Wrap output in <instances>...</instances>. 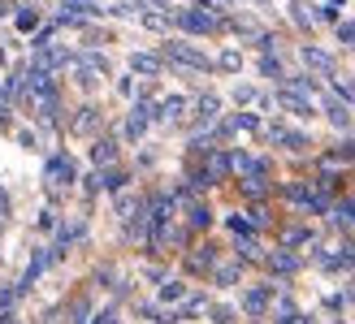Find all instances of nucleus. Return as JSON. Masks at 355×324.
<instances>
[{"label": "nucleus", "mask_w": 355, "mask_h": 324, "mask_svg": "<svg viewBox=\"0 0 355 324\" xmlns=\"http://www.w3.org/2000/svg\"><path fill=\"white\" fill-rule=\"evenodd\" d=\"M165 18L173 26L191 30V35H217V30L225 26V18H217V13H208V9H173V13H165Z\"/></svg>", "instance_id": "nucleus-1"}, {"label": "nucleus", "mask_w": 355, "mask_h": 324, "mask_svg": "<svg viewBox=\"0 0 355 324\" xmlns=\"http://www.w3.org/2000/svg\"><path fill=\"white\" fill-rule=\"evenodd\" d=\"M165 57H169V61H178V65H186V70H200V74L213 70L208 52H200L195 43H182V39H169V43H165Z\"/></svg>", "instance_id": "nucleus-2"}, {"label": "nucleus", "mask_w": 355, "mask_h": 324, "mask_svg": "<svg viewBox=\"0 0 355 324\" xmlns=\"http://www.w3.org/2000/svg\"><path fill=\"white\" fill-rule=\"evenodd\" d=\"M265 139H269V143H282V148H290V152L312 148V139H308V134H299V130H286V125H269V130H265Z\"/></svg>", "instance_id": "nucleus-3"}, {"label": "nucleus", "mask_w": 355, "mask_h": 324, "mask_svg": "<svg viewBox=\"0 0 355 324\" xmlns=\"http://www.w3.org/2000/svg\"><path fill=\"white\" fill-rule=\"evenodd\" d=\"M44 173H48V182H57V186H70L74 177H78V169H74L70 156H52V160L44 165Z\"/></svg>", "instance_id": "nucleus-4"}, {"label": "nucleus", "mask_w": 355, "mask_h": 324, "mask_svg": "<svg viewBox=\"0 0 355 324\" xmlns=\"http://www.w3.org/2000/svg\"><path fill=\"white\" fill-rule=\"evenodd\" d=\"M213 264H217V247H213V242H204V247H195L186 255V272H195V277L213 272Z\"/></svg>", "instance_id": "nucleus-5"}, {"label": "nucleus", "mask_w": 355, "mask_h": 324, "mask_svg": "<svg viewBox=\"0 0 355 324\" xmlns=\"http://www.w3.org/2000/svg\"><path fill=\"white\" fill-rule=\"evenodd\" d=\"M225 173H230V152H208V156H204V177H208V186L225 182Z\"/></svg>", "instance_id": "nucleus-6"}, {"label": "nucleus", "mask_w": 355, "mask_h": 324, "mask_svg": "<svg viewBox=\"0 0 355 324\" xmlns=\"http://www.w3.org/2000/svg\"><path fill=\"white\" fill-rule=\"evenodd\" d=\"M278 104L286 108V112H295V117H316V108H312V100L308 95H295V91H278Z\"/></svg>", "instance_id": "nucleus-7"}, {"label": "nucleus", "mask_w": 355, "mask_h": 324, "mask_svg": "<svg viewBox=\"0 0 355 324\" xmlns=\"http://www.w3.org/2000/svg\"><path fill=\"white\" fill-rule=\"evenodd\" d=\"M74 57L66 52V48H44V52L35 57V70H44V74H52V70H66Z\"/></svg>", "instance_id": "nucleus-8"}, {"label": "nucleus", "mask_w": 355, "mask_h": 324, "mask_svg": "<svg viewBox=\"0 0 355 324\" xmlns=\"http://www.w3.org/2000/svg\"><path fill=\"white\" fill-rule=\"evenodd\" d=\"M148 121H152V104H139L131 117H126V139L139 143V139H143V130H148Z\"/></svg>", "instance_id": "nucleus-9"}, {"label": "nucleus", "mask_w": 355, "mask_h": 324, "mask_svg": "<svg viewBox=\"0 0 355 324\" xmlns=\"http://www.w3.org/2000/svg\"><path fill=\"white\" fill-rule=\"evenodd\" d=\"M303 65H312V70H320V74H334V57L325 52V48H316V43H303Z\"/></svg>", "instance_id": "nucleus-10"}, {"label": "nucleus", "mask_w": 355, "mask_h": 324, "mask_svg": "<svg viewBox=\"0 0 355 324\" xmlns=\"http://www.w3.org/2000/svg\"><path fill=\"white\" fill-rule=\"evenodd\" d=\"M282 199H290V203H303V207H308V203L316 199V190H312V182H282Z\"/></svg>", "instance_id": "nucleus-11"}, {"label": "nucleus", "mask_w": 355, "mask_h": 324, "mask_svg": "<svg viewBox=\"0 0 355 324\" xmlns=\"http://www.w3.org/2000/svg\"><path fill=\"white\" fill-rule=\"evenodd\" d=\"M70 130H74V134H95V130H100V108H91V104L78 108V117H74Z\"/></svg>", "instance_id": "nucleus-12"}, {"label": "nucleus", "mask_w": 355, "mask_h": 324, "mask_svg": "<svg viewBox=\"0 0 355 324\" xmlns=\"http://www.w3.org/2000/svg\"><path fill=\"white\" fill-rule=\"evenodd\" d=\"M265 264H269V272H282V277H286V272H295V268H299V259H295V255H290V251L282 247V251L265 255Z\"/></svg>", "instance_id": "nucleus-13"}, {"label": "nucleus", "mask_w": 355, "mask_h": 324, "mask_svg": "<svg viewBox=\"0 0 355 324\" xmlns=\"http://www.w3.org/2000/svg\"><path fill=\"white\" fill-rule=\"evenodd\" d=\"M95 177H100V190H113V194H122L126 182H131V173H126V169H104V173H95Z\"/></svg>", "instance_id": "nucleus-14"}, {"label": "nucleus", "mask_w": 355, "mask_h": 324, "mask_svg": "<svg viewBox=\"0 0 355 324\" xmlns=\"http://www.w3.org/2000/svg\"><path fill=\"white\" fill-rule=\"evenodd\" d=\"M208 225H213V212H208L204 203H191V207H186V230H195V234H204Z\"/></svg>", "instance_id": "nucleus-15"}, {"label": "nucleus", "mask_w": 355, "mask_h": 324, "mask_svg": "<svg viewBox=\"0 0 355 324\" xmlns=\"http://www.w3.org/2000/svg\"><path fill=\"white\" fill-rule=\"evenodd\" d=\"M269 298H273V285H260V290H247V298H243V307L251 316H260L265 307H269Z\"/></svg>", "instance_id": "nucleus-16"}, {"label": "nucleus", "mask_w": 355, "mask_h": 324, "mask_svg": "<svg viewBox=\"0 0 355 324\" xmlns=\"http://www.w3.org/2000/svg\"><path fill=\"white\" fill-rule=\"evenodd\" d=\"M91 160H95V165H113V160H117V143H113V139H95Z\"/></svg>", "instance_id": "nucleus-17"}, {"label": "nucleus", "mask_w": 355, "mask_h": 324, "mask_svg": "<svg viewBox=\"0 0 355 324\" xmlns=\"http://www.w3.org/2000/svg\"><path fill=\"white\" fill-rule=\"evenodd\" d=\"M182 108H186V100H182V95H169L165 104H156V108H152V117H165V121H173V117H182Z\"/></svg>", "instance_id": "nucleus-18"}, {"label": "nucleus", "mask_w": 355, "mask_h": 324, "mask_svg": "<svg viewBox=\"0 0 355 324\" xmlns=\"http://www.w3.org/2000/svg\"><path fill=\"white\" fill-rule=\"evenodd\" d=\"M238 272H243V268H238L234 259H230V264H213V272H208V277H213L217 285H234V281H238Z\"/></svg>", "instance_id": "nucleus-19"}, {"label": "nucleus", "mask_w": 355, "mask_h": 324, "mask_svg": "<svg viewBox=\"0 0 355 324\" xmlns=\"http://www.w3.org/2000/svg\"><path fill=\"white\" fill-rule=\"evenodd\" d=\"M325 117H329L338 130H347V125H351V112H347V104H343V100H325Z\"/></svg>", "instance_id": "nucleus-20"}, {"label": "nucleus", "mask_w": 355, "mask_h": 324, "mask_svg": "<svg viewBox=\"0 0 355 324\" xmlns=\"http://www.w3.org/2000/svg\"><path fill=\"white\" fill-rule=\"evenodd\" d=\"M131 70H139V74H160V57H152V52H135V57H131Z\"/></svg>", "instance_id": "nucleus-21"}, {"label": "nucleus", "mask_w": 355, "mask_h": 324, "mask_svg": "<svg viewBox=\"0 0 355 324\" xmlns=\"http://www.w3.org/2000/svg\"><path fill=\"white\" fill-rule=\"evenodd\" d=\"M13 22H18V30H35V26H39V13H35V5H22L18 13H13Z\"/></svg>", "instance_id": "nucleus-22"}, {"label": "nucleus", "mask_w": 355, "mask_h": 324, "mask_svg": "<svg viewBox=\"0 0 355 324\" xmlns=\"http://www.w3.org/2000/svg\"><path fill=\"white\" fill-rule=\"evenodd\" d=\"M308 9H312V5H303V0H295V5H290V18H295L299 26H308V30H312V26H316V13H308Z\"/></svg>", "instance_id": "nucleus-23"}, {"label": "nucleus", "mask_w": 355, "mask_h": 324, "mask_svg": "<svg viewBox=\"0 0 355 324\" xmlns=\"http://www.w3.org/2000/svg\"><path fill=\"white\" fill-rule=\"evenodd\" d=\"M217 112H221V100H217V95H200V112H195V117H200V121H213Z\"/></svg>", "instance_id": "nucleus-24"}, {"label": "nucleus", "mask_w": 355, "mask_h": 324, "mask_svg": "<svg viewBox=\"0 0 355 324\" xmlns=\"http://www.w3.org/2000/svg\"><path fill=\"white\" fill-rule=\"evenodd\" d=\"M243 194H251V199H265V194H269V182H265V177H243Z\"/></svg>", "instance_id": "nucleus-25"}, {"label": "nucleus", "mask_w": 355, "mask_h": 324, "mask_svg": "<svg viewBox=\"0 0 355 324\" xmlns=\"http://www.w3.org/2000/svg\"><path fill=\"white\" fill-rule=\"evenodd\" d=\"M225 125H230V134H234V130H260V121H256L251 112H234V117L225 121Z\"/></svg>", "instance_id": "nucleus-26"}, {"label": "nucleus", "mask_w": 355, "mask_h": 324, "mask_svg": "<svg viewBox=\"0 0 355 324\" xmlns=\"http://www.w3.org/2000/svg\"><path fill=\"white\" fill-rule=\"evenodd\" d=\"M182 294H186V285H182V281H165V285H160V303H178Z\"/></svg>", "instance_id": "nucleus-27"}, {"label": "nucleus", "mask_w": 355, "mask_h": 324, "mask_svg": "<svg viewBox=\"0 0 355 324\" xmlns=\"http://www.w3.org/2000/svg\"><path fill=\"white\" fill-rule=\"evenodd\" d=\"M217 65H221L225 74H238V70H243V57H238L234 48H230V52H221V61H217Z\"/></svg>", "instance_id": "nucleus-28"}, {"label": "nucleus", "mask_w": 355, "mask_h": 324, "mask_svg": "<svg viewBox=\"0 0 355 324\" xmlns=\"http://www.w3.org/2000/svg\"><path fill=\"white\" fill-rule=\"evenodd\" d=\"M260 74L265 78H282V61L278 57H260Z\"/></svg>", "instance_id": "nucleus-29"}, {"label": "nucleus", "mask_w": 355, "mask_h": 324, "mask_svg": "<svg viewBox=\"0 0 355 324\" xmlns=\"http://www.w3.org/2000/svg\"><path fill=\"white\" fill-rule=\"evenodd\" d=\"M225 225L234 230V238H251V225H247L243 216H225Z\"/></svg>", "instance_id": "nucleus-30"}, {"label": "nucleus", "mask_w": 355, "mask_h": 324, "mask_svg": "<svg viewBox=\"0 0 355 324\" xmlns=\"http://www.w3.org/2000/svg\"><path fill=\"white\" fill-rule=\"evenodd\" d=\"M334 91H338V100L355 104V83H343V78H334Z\"/></svg>", "instance_id": "nucleus-31"}, {"label": "nucleus", "mask_w": 355, "mask_h": 324, "mask_svg": "<svg viewBox=\"0 0 355 324\" xmlns=\"http://www.w3.org/2000/svg\"><path fill=\"white\" fill-rule=\"evenodd\" d=\"M247 216H251V221H247V225H251V230H260V225H269V212H265V207H251V212H247Z\"/></svg>", "instance_id": "nucleus-32"}, {"label": "nucleus", "mask_w": 355, "mask_h": 324, "mask_svg": "<svg viewBox=\"0 0 355 324\" xmlns=\"http://www.w3.org/2000/svg\"><path fill=\"white\" fill-rule=\"evenodd\" d=\"M338 39H343V43H355V22H338Z\"/></svg>", "instance_id": "nucleus-33"}, {"label": "nucleus", "mask_w": 355, "mask_h": 324, "mask_svg": "<svg viewBox=\"0 0 355 324\" xmlns=\"http://www.w3.org/2000/svg\"><path fill=\"white\" fill-rule=\"evenodd\" d=\"M78 87H87V91L95 87V74L87 70V65H78Z\"/></svg>", "instance_id": "nucleus-34"}, {"label": "nucleus", "mask_w": 355, "mask_h": 324, "mask_svg": "<svg viewBox=\"0 0 355 324\" xmlns=\"http://www.w3.org/2000/svg\"><path fill=\"white\" fill-rule=\"evenodd\" d=\"M213 320L217 324H230L234 320V307H213Z\"/></svg>", "instance_id": "nucleus-35"}, {"label": "nucleus", "mask_w": 355, "mask_h": 324, "mask_svg": "<svg viewBox=\"0 0 355 324\" xmlns=\"http://www.w3.org/2000/svg\"><path fill=\"white\" fill-rule=\"evenodd\" d=\"M295 242H308V230H286V247H295Z\"/></svg>", "instance_id": "nucleus-36"}, {"label": "nucleus", "mask_w": 355, "mask_h": 324, "mask_svg": "<svg viewBox=\"0 0 355 324\" xmlns=\"http://www.w3.org/2000/svg\"><path fill=\"white\" fill-rule=\"evenodd\" d=\"M234 100L247 104V100H256V91H251V87H234Z\"/></svg>", "instance_id": "nucleus-37"}, {"label": "nucleus", "mask_w": 355, "mask_h": 324, "mask_svg": "<svg viewBox=\"0 0 355 324\" xmlns=\"http://www.w3.org/2000/svg\"><path fill=\"white\" fill-rule=\"evenodd\" d=\"M0 130H9V100L0 95Z\"/></svg>", "instance_id": "nucleus-38"}, {"label": "nucleus", "mask_w": 355, "mask_h": 324, "mask_svg": "<svg viewBox=\"0 0 355 324\" xmlns=\"http://www.w3.org/2000/svg\"><path fill=\"white\" fill-rule=\"evenodd\" d=\"M0 216H9V194H5V186H0Z\"/></svg>", "instance_id": "nucleus-39"}, {"label": "nucleus", "mask_w": 355, "mask_h": 324, "mask_svg": "<svg viewBox=\"0 0 355 324\" xmlns=\"http://www.w3.org/2000/svg\"><path fill=\"white\" fill-rule=\"evenodd\" d=\"M13 294H18V290H0V307H9V303H13Z\"/></svg>", "instance_id": "nucleus-40"}, {"label": "nucleus", "mask_w": 355, "mask_h": 324, "mask_svg": "<svg viewBox=\"0 0 355 324\" xmlns=\"http://www.w3.org/2000/svg\"><path fill=\"white\" fill-rule=\"evenodd\" d=\"M95 324H113V312H104V316H100V320H95Z\"/></svg>", "instance_id": "nucleus-41"}, {"label": "nucleus", "mask_w": 355, "mask_h": 324, "mask_svg": "<svg viewBox=\"0 0 355 324\" xmlns=\"http://www.w3.org/2000/svg\"><path fill=\"white\" fill-rule=\"evenodd\" d=\"M152 5H160V9H169V0H152Z\"/></svg>", "instance_id": "nucleus-42"}, {"label": "nucleus", "mask_w": 355, "mask_h": 324, "mask_svg": "<svg viewBox=\"0 0 355 324\" xmlns=\"http://www.w3.org/2000/svg\"><path fill=\"white\" fill-rule=\"evenodd\" d=\"M5 61H9V57H5V48H0V65H5Z\"/></svg>", "instance_id": "nucleus-43"}, {"label": "nucleus", "mask_w": 355, "mask_h": 324, "mask_svg": "<svg viewBox=\"0 0 355 324\" xmlns=\"http://www.w3.org/2000/svg\"><path fill=\"white\" fill-rule=\"evenodd\" d=\"M0 18H5V0H0Z\"/></svg>", "instance_id": "nucleus-44"}]
</instances>
